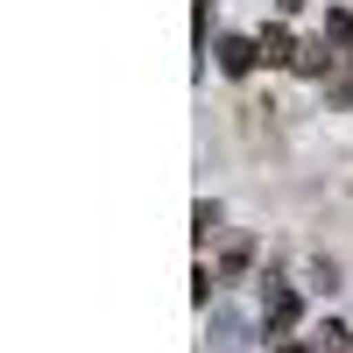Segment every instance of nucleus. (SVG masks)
<instances>
[{"label":"nucleus","instance_id":"20e7f679","mask_svg":"<svg viewBox=\"0 0 353 353\" xmlns=\"http://www.w3.org/2000/svg\"><path fill=\"white\" fill-rule=\"evenodd\" d=\"M332 57H339V43H332V36H318V43L297 50V71H304V78H325V71H332Z\"/></svg>","mask_w":353,"mask_h":353},{"label":"nucleus","instance_id":"f03ea898","mask_svg":"<svg viewBox=\"0 0 353 353\" xmlns=\"http://www.w3.org/2000/svg\"><path fill=\"white\" fill-rule=\"evenodd\" d=\"M212 353H248V318L233 311V304L212 311Z\"/></svg>","mask_w":353,"mask_h":353},{"label":"nucleus","instance_id":"f257e3e1","mask_svg":"<svg viewBox=\"0 0 353 353\" xmlns=\"http://www.w3.org/2000/svg\"><path fill=\"white\" fill-rule=\"evenodd\" d=\"M254 64H261V36H254V43H248V36H219V71H226V78H248Z\"/></svg>","mask_w":353,"mask_h":353},{"label":"nucleus","instance_id":"6e6552de","mask_svg":"<svg viewBox=\"0 0 353 353\" xmlns=\"http://www.w3.org/2000/svg\"><path fill=\"white\" fill-rule=\"evenodd\" d=\"M276 8H283V14H297V8H304V0H276Z\"/></svg>","mask_w":353,"mask_h":353},{"label":"nucleus","instance_id":"423d86ee","mask_svg":"<svg viewBox=\"0 0 353 353\" xmlns=\"http://www.w3.org/2000/svg\"><path fill=\"white\" fill-rule=\"evenodd\" d=\"M325 36L339 43V57H353V21L346 14H325Z\"/></svg>","mask_w":353,"mask_h":353},{"label":"nucleus","instance_id":"0eeeda50","mask_svg":"<svg viewBox=\"0 0 353 353\" xmlns=\"http://www.w3.org/2000/svg\"><path fill=\"white\" fill-rule=\"evenodd\" d=\"M346 339H353L346 325H318V339H311V346H318V353H346Z\"/></svg>","mask_w":353,"mask_h":353},{"label":"nucleus","instance_id":"7ed1b4c3","mask_svg":"<svg viewBox=\"0 0 353 353\" xmlns=\"http://www.w3.org/2000/svg\"><path fill=\"white\" fill-rule=\"evenodd\" d=\"M261 325H269V332H290V325H297V290H290V283H269V304H261Z\"/></svg>","mask_w":353,"mask_h":353},{"label":"nucleus","instance_id":"1a4fd4ad","mask_svg":"<svg viewBox=\"0 0 353 353\" xmlns=\"http://www.w3.org/2000/svg\"><path fill=\"white\" fill-rule=\"evenodd\" d=\"M276 353H318V346H276Z\"/></svg>","mask_w":353,"mask_h":353},{"label":"nucleus","instance_id":"39448f33","mask_svg":"<svg viewBox=\"0 0 353 353\" xmlns=\"http://www.w3.org/2000/svg\"><path fill=\"white\" fill-rule=\"evenodd\" d=\"M261 64H297V43H290V28H261Z\"/></svg>","mask_w":353,"mask_h":353}]
</instances>
